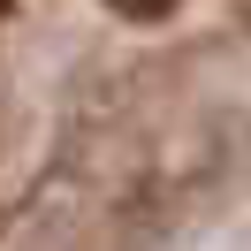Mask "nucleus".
Listing matches in <instances>:
<instances>
[{
    "mask_svg": "<svg viewBox=\"0 0 251 251\" xmlns=\"http://www.w3.org/2000/svg\"><path fill=\"white\" fill-rule=\"evenodd\" d=\"M107 8H114V16H129V23H152V16H168L175 0H107Z\"/></svg>",
    "mask_w": 251,
    "mask_h": 251,
    "instance_id": "obj_1",
    "label": "nucleus"
}]
</instances>
